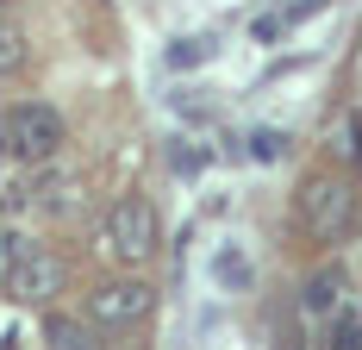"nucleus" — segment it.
Returning a JSON list of instances; mask_svg holds the SVG:
<instances>
[{
	"label": "nucleus",
	"mask_w": 362,
	"mask_h": 350,
	"mask_svg": "<svg viewBox=\"0 0 362 350\" xmlns=\"http://www.w3.org/2000/svg\"><path fill=\"white\" fill-rule=\"evenodd\" d=\"M293 225L313 244H344L356 232V181L344 169H313L293 194Z\"/></svg>",
	"instance_id": "nucleus-1"
},
{
	"label": "nucleus",
	"mask_w": 362,
	"mask_h": 350,
	"mask_svg": "<svg viewBox=\"0 0 362 350\" xmlns=\"http://www.w3.org/2000/svg\"><path fill=\"white\" fill-rule=\"evenodd\" d=\"M163 244V225H156V207L144 194H119L100 219V256L119 263V269H144Z\"/></svg>",
	"instance_id": "nucleus-2"
},
{
	"label": "nucleus",
	"mask_w": 362,
	"mask_h": 350,
	"mask_svg": "<svg viewBox=\"0 0 362 350\" xmlns=\"http://www.w3.org/2000/svg\"><path fill=\"white\" fill-rule=\"evenodd\" d=\"M0 138H6L13 163H57L63 144H69V125L50 101H19L0 113Z\"/></svg>",
	"instance_id": "nucleus-3"
},
{
	"label": "nucleus",
	"mask_w": 362,
	"mask_h": 350,
	"mask_svg": "<svg viewBox=\"0 0 362 350\" xmlns=\"http://www.w3.org/2000/svg\"><path fill=\"white\" fill-rule=\"evenodd\" d=\"M0 294L19 300V307H50V300L63 294V263H57L44 244L25 238L19 256H13V269H6V281H0Z\"/></svg>",
	"instance_id": "nucleus-4"
},
{
	"label": "nucleus",
	"mask_w": 362,
	"mask_h": 350,
	"mask_svg": "<svg viewBox=\"0 0 362 350\" xmlns=\"http://www.w3.org/2000/svg\"><path fill=\"white\" fill-rule=\"evenodd\" d=\"M150 307H156V288L138 281L132 269H125V276H112V281H100V288L88 294V319H94L100 332L138 325V319H150Z\"/></svg>",
	"instance_id": "nucleus-5"
},
{
	"label": "nucleus",
	"mask_w": 362,
	"mask_h": 350,
	"mask_svg": "<svg viewBox=\"0 0 362 350\" xmlns=\"http://www.w3.org/2000/svg\"><path fill=\"white\" fill-rule=\"evenodd\" d=\"M344 307H356V281H350V269H344V263L313 269V276H306V288H300V319L319 332V325H325V319H337Z\"/></svg>",
	"instance_id": "nucleus-6"
},
{
	"label": "nucleus",
	"mask_w": 362,
	"mask_h": 350,
	"mask_svg": "<svg viewBox=\"0 0 362 350\" xmlns=\"http://www.w3.org/2000/svg\"><path fill=\"white\" fill-rule=\"evenodd\" d=\"M213 288L218 294H250L256 288V263L244 244H218L213 250Z\"/></svg>",
	"instance_id": "nucleus-7"
},
{
	"label": "nucleus",
	"mask_w": 362,
	"mask_h": 350,
	"mask_svg": "<svg viewBox=\"0 0 362 350\" xmlns=\"http://www.w3.org/2000/svg\"><path fill=\"white\" fill-rule=\"evenodd\" d=\"M44 344L50 350H100V325L94 319L81 325L75 313H44Z\"/></svg>",
	"instance_id": "nucleus-8"
},
{
	"label": "nucleus",
	"mask_w": 362,
	"mask_h": 350,
	"mask_svg": "<svg viewBox=\"0 0 362 350\" xmlns=\"http://www.w3.org/2000/svg\"><path fill=\"white\" fill-rule=\"evenodd\" d=\"M319 344H325V350H362V300L319 325Z\"/></svg>",
	"instance_id": "nucleus-9"
},
{
	"label": "nucleus",
	"mask_w": 362,
	"mask_h": 350,
	"mask_svg": "<svg viewBox=\"0 0 362 350\" xmlns=\"http://www.w3.org/2000/svg\"><path fill=\"white\" fill-rule=\"evenodd\" d=\"M25 50H32V38H25V26H19L13 13H0V75L25 69Z\"/></svg>",
	"instance_id": "nucleus-10"
},
{
	"label": "nucleus",
	"mask_w": 362,
	"mask_h": 350,
	"mask_svg": "<svg viewBox=\"0 0 362 350\" xmlns=\"http://www.w3.org/2000/svg\"><path fill=\"white\" fill-rule=\"evenodd\" d=\"M206 57H213V44H206V38H181L175 50H169V63H175V69H187V63H206Z\"/></svg>",
	"instance_id": "nucleus-11"
},
{
	"label": "nucleus",
	"mask_w": 362,
	"mask_h": 350,
	"mask_svg": "<svg viewBox=\"0 0 362 350\" xmlns=\"http://www.w3.org/2000/svg\"><path fill=\"white\" fill-rule=\"evenodd\" d=\"M281 150H288V138H281V132H256V138H250V157H262V163H275Z\"/></svg>",
	"instance_id": "nucleus-12"
},
{
	"label": "nucleus",
	"mask_w": 362,
	"mask_h": 350,
	"mask_svg": "<svg viewBox=\"0 0 362 350\" xmlns=\"http://www.w3.org/2000/svg\"><path fill=\"white\" fill-rule=\"evenodd\" d=\"M0 163H6V138H0Z\"/></svg>",
	"instance_id": "nucleus-13"
}]
</instances>
